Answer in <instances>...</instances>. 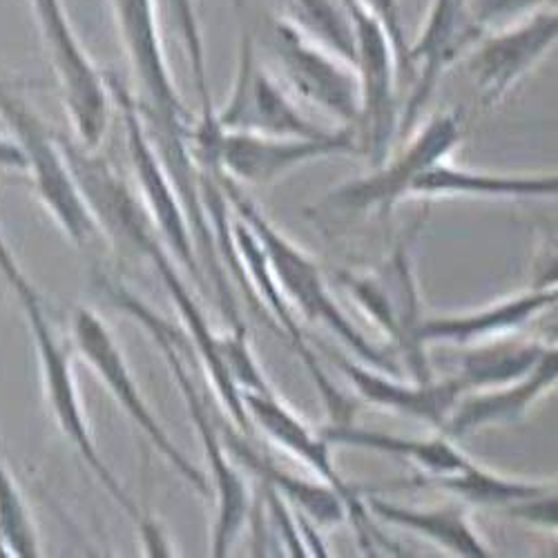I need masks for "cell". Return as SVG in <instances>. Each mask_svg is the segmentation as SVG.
Wrapping results in <instances>:
<instances>
[{"label": "cell", "mask_w": 558, "mask_h": 558, "mask_svg": "<svg viewBox=\"0 0 558 558\" xmlns=\"http://www.w3.org/2000/svg\"><path fill=\"white\" fill-rule=\"evenodd\" d=\"M0 272L5 275V279L10 282L12 291L16 293V298L27 315V324L32 329L38 360H40L45 398H48V402H50V409L57 417L63 436L76 447V451L81 453V458L85 460L92 474L99 478V483L110 492V496L119 502V507L138 525V530H142L146 525L142 511H138V507L125 494L121 483L114 478L106 460L101 458L95 440H92V436H89V427L85 421L83 404H81L76 380H74L70 353H68L65 344L57 338L36 289L29 284V279L25 277V272L21 270L12 251L8 248L3 232H0Z\"/></svg>", "instance_id": "6da1fadb"}, {"label": "cell", "mask_w": 558, "mask_h": 558, "mask_svg": "<svg viewBox=\"0 0 558 558\" xmlns=\"http://www.w3.org/2000/svg\"><path fill=\"white\" fill-rule=\"evenodd\" d=\"M215 177L221 185L226 199L235 208L238 217L246 221V226L255 232L259 240V246L266 257V266L275 279L277 289L282 291L289 302L298 304V308L306 315L311 322H324L327 327L342 338V342L355 351L366 364L380 368L387 376L400 378V368L383 355L374 344H368L353 324L344 317V313L338 308L333 298L329 295L327 287H324V279L319 275V266H315L313 259H308L298 246H293L287 238L279 235V232L264 219V215L255 208V204L244 197V193L238 189L235 179H230L219 170L215 163Z\"/></svg>", "instance_id": "7a4b0ae2"}, {"label": "cell", "mask_w": 558, "mask_h": 558, "mask_svg": "<svg viewBox=\"0 0 558 558\" xmlns=\"http://www.w3.org/2000/svg\"><path fill=\"white\" fill-rule=\"evenodd\" d=\"M123 50L142 95L134 99L138 114L157 132L159 159L174 161L191 155L193 121L172 83L157 25L155 0H112Z\"/></svg>", "instance_id": "3957f363"}, {"label": "cell", "mask_w": 558, "mask_h": 558, "mask_svg": "<svg viewBox=\"0 0 558 558\" xmlns=\"http://www.w3.org/2000/svg\"><path fill=\"white\" fill-rule=\"evenodd\" d=\"M99 289L110 298V302L130 313L132 317H136L138 324H144L148 329V333L155 338L157 347L161 349L172 376L181 389V396L185 400V407H189L193 421L202 434V442L206 449V458L213 468L215 481H217V496H219V519H217V527H215V543H213V554L215 556H226V551L230 549L232 541L238 538V532L242 530L246 514H248V492L244 481L240 478V474L235 472V468L230 464L228 458V449L223 447V442H219L217 438V429L210 421V411L204 407L195 383L191 378L189 371L183 366L181 353H179V344L174 338V329L170 324L159 317L142 298L134 295L130 289H125L119 282H112L108 277H99Z\"/></svg>", "instance_id": "277c9868"}, {"label": "cell", "mask_w": 558, "mask_h": 558, "mask_svg": "<svg viewBox=\"0 0 558 558\" xmlns=\"http://www.w3.org/2000/svg\"><path fill=\"white\" fill-rule=\"evenodd\" d=\"M189 146L193 159H215L223 174L248 183H268L311 159L357 153L351 125L322 138L272 136L221 130L213 112H204L193 125Z\"/></svg>", "instance_id": "5b68a950"}, {"label": "cell", "mask_w": 558, "mask_h": 558, "mask_svg": "<svg viewBox=\"0 0 558 558\" xmlns=\"http://www.w3.org/2000/svg\"><path fill=\"white\" fill-rule=\"evenodd\" d=\"M0 117L16 134L19 146L27 157V172L34 174L38 197L54 215L65 235L78 246L95 242L101 228L81 195L59 144V134L45 125L5 81H0Z\"/></svg>", "instance_id": "8992f818"}, {"label": "cell", "mask_w": 558, "mask_h": 558, "mask_svg": "<svg viewBox=\"0 0 558 558\" xmlns=\"http://www.w3.org/2000/svg\"><path fill=\"white\" fill-rule=\"evenodd\" d=\"M29 5L76 136L85 150H97L108 125V78L81 45L63 0H29Z\"/></svg>", "instance_id": "52a82bcc"}, {"label": "cell", "mask_w": 558, "mask_h": 558, "mask_svg": "<svg viewBox=\"0 0 558 558\" xmlns=\"http://www.w3.org/2000/svg\"><path fill=\"white\" fill-rule=\"evenodd\" d=\"M275 52L295 95L347 125L360 123L362 85L355 65L322 48L293 21H275Z\"/></svg>", "instance_id": "ba28073f"}, {"label": "cell", "mask_w": 558, "mask_h": 558, "mask_svg": "<svg viewBox=\"0 0 558 558\" xmlns=\"http://www.w3.org/2000/svg\"><path fill=\"white\" fill-rule=\"evenodd\" d=\"M409 248L411 246L400 244L376 275L340 272V279L357 304L400 347L409 362L411 378L415 383H429L432 374L425 357V344L417 340V327L423 319L421 306H417L415 270Z\"/></svg>", "instance_id": "9c48e42d"}, {"label": "cell", "mask_w": 558, "mask_h": 558, "mask_svg": "<svg viewBox=\"0 0 558 558\" xmlns=\"http://www.w3.org/2000/svg\"><path fill=\"white\" fill-rule=\"evenodd\" d=\"M242 402L251 417V425H257L279 447H284L295 458L304 460L308 468L340 496V500L344 502V509H347V517L351 519V523L357 532L360 545L368 554H376L378 545L391 549V554H400V549L391 541H387L374 527V523H371L368 509H366L362 496L357 494V489L351 487L349 483H344L340 478V474L336 472L327 438L315 436L287 404H282L272 396V391H268V393L242 391Z\"/></svg>", "instance_id": "30bf717a"}, {"label": "cell", "mask_w": 558, "mask_h": 558, "mask_svg": "<svg viewBox=\"0 0 558 558\" xmlns=\"http://www.w3.org/2000/svg\"><path fill=\"white\" fill-rule=\"evenodd\" d=\"M72 331H74L76 349L85 355V360L92 366H95L99 378L106 383V387L110 389L114 400L132 417V423L146 434V438L170 460L172 468L185 481H189L195 489H199L202 494H210L206 476L195 468L193 462H189V458H185L177 449V445H172V440L159 425L155 413L146 404L142 391H138L136 380L130 374L128 362H125L119 344L114 342L110 329L101 322V317L89 308H76Z\"/></svg>", "instance_id": "8fae6325"}, {"label": "cell", "mask_w": 558, "mask_h": 558, "mask_svg": "<svg viewBox=\"0 0 558 558\" xmlns=\"http://www.w3.org/2000/svg\"><path fill=\"white\" fill-rule=\"evenodd\" d=\"M106 78H108L110 97L117 101V106L123 112L125 132H128V148H130V157H132L138 183H142V189H144V197H146V204L150 210L148 215L153 217L155 226L161 232L163 242L172 248V253L177 255L181 266H185V270L191 272V277L197 279L199 289L206 291L208 279L197 259L191 223H189V219H185L183 206H181V202L172 189V183L157 157L155 146L150 144V138L144 128V119L136 110L134 97L128 89H123V85L114 76L106 74Z\"/></svg>", "instance_id": "7c38bea8"}, {"label": "cell", "mask_w": 558, "mask_h": 558, "mask_svg": "<svg viewBox=\"0 0 558 558\" xmlns=\"http://www.w3.org/2000/svg\"><path fill=\"white\" fill-rule=\"evenodd\" d=\"M344 10L355 29V70L362 85L360 125L364 128L371 163L383 168L398 128L393 95L396 57L387 32L362 8L360 0H353Z\"/></svg>", "instance_id": "4fadbf2b"}, {"label": "cell", "mask_w": 558, "mask_h": 558, "mask_svg": "<svg viewBox=\"0 0 558 558\" xmlns=\"http://www.w3.org/2000/svg\"><path fill=\"white\" fill-rule=\"evenodd\" d=\"M481 36L485 32L474 23L468 0H434L421 36L409 45L407 52V65L409 74H415V87L398 119L400 138L407 136L429 104L445 68L476 45Z\"/></svg>", "instance_id": "5bb4252c"}, {"label": "cell", "mask_w": 558, "mask_h": 558, "mask_svg": "<svg viewBox=\"0 0 558 558\" xmlns=\"http://www.w3.org/2000/svg\"><path fill=\"white\" fill-rule=\"evenodd\" d=\"M215 119L221 130L300 138H322L329 134L302 117V112L289 101L287 92L259 68L248 34L242 36L238 78L230 101L219 114H215Z\"/></svg>", "instance_id": "9a60e30c"}, {"label": "cell", "mask_w": 558, "mask_h": 558, "mask_svg": "<svg viewBox=\"0 0 558 558\" xmlns=\"http://www.w3.org/2000/svg\"><path fill=\"white\" fill-rule=\"evenodd\" d=\"M558 34L556 12H536L519 25L485 34L470 57L478 99L485 108L496 106L554 45Z\"/></svg>", "instance_id": "2e32d148"}, {"label": "cell", "mask_w": 558, "mask_h": 558, "mask_svg": "<svg viewBox=\"0 0 558 558\" xmlns=\"http://www.w3.org/2000/svg\"><path fill=\"white\" fill-rule=\"evenodd\" d=\"M464 117L460 112H445L434 117L411 146L391 163L378 168L376 177L351 181L331 195L344 208H378L383 215L391 210L402 197H407L409 183L425 168L442 161L460 142Z\"/></svg>", "instance_id": "e0dca14e"}, {"label": "cell", "mask_w": 558, "mask_h": 558, "mask_svg": "<svg viewBox=\"0 0 558 558\" xmlns=\"http://www.w3.org/2000/svg\"><path fill=\"white\" fill-rule=\"evenodd\" d=\"M331 360L342 368V374L351 380V385L366 402L413 415L417 421H425L436 429L445 427L458 398L468 393V387L462 385L458 376H451L442 383L413 380V385H404L396 376L387 378L374 374V371H368L362 364H355L338 353H331Z\"/></svg>", "instance_id": "ac0fdd59"}, {"label": "cell", "mask_w": 558, "mask_h": 558, "mask_svg": "<svg viewBox=\"0 0 558 558\" xmlns=\"http://www.w3.org/2000/svg\"><path fill=\"white\" fill-rule=\"evenodd\" d=\"M558 378V355L554 349L538 360V364L527 376L502 385L498 391L478 393L470 398H458L445 427L440 429L449 438H462L485 425L514 423L527 411V407L538 400Z\"/></svg>", "instance_id": "d6986e66"}, {"label": "cell", "mask_w": 558, "mask_h": 558, "mask_svg": "<svg viewBox=\"0 0 558 558\" xmlns=\"http://www.w3.org/2000/svg\"><path fill=\"white\" fill-rule=\"evenodd\" d=\"M556 289L532 291L519 298L505 300L494 304L485 311L460 315V317H434L425 319L417 327V340L423 344L429 342H453V344H468L478 338L492 333H507L511 329H519L530 322V317L538 315L541 311L556 304Z\"/></svg>", "instance_id": "ffe728a7"}, {"label": "cell", "mask_w": 558, "mask_h": 558, "mask_svg": "<svg viewBox=\"0 0 558 558\" xmlns=\"http://www.w3.org/2000/svg\"><path fill=\"white\" fill-rule=\"evenodd\" d=\"M366 509L376 519L411 530L421 534L440 547H447L449 551L458 556H470V558H485L489 556V549L481 543L474 527L470 525L468 509L462 505H447L436 509H415V507H402L393 505L385 498L371 496L364 500Z\"/></svg>", "instance_id": "44dd1931"}, {"label": "cell", "mask_w": 558, "mask_h": 558, "mask_svg": "<svg viewBox=\"0 0 558 558\" xmlns=\"http://www.w3.org/2000/svg\"><path fill=\"white\" fill-rule=\"evenodd\" d=\"M556 177H505L458 170L442 161L425 168L409 183L407 195H481V197H554Z\"/></svg>", "instance_id": "7402d4cb"}, {"label": "cell", "mask_w": 558, "mask_h": 558, "mask_svg": "<svg viewBox=\"0 0 558 558\" xmlns=\"http://www.w3.org/2000/svg\"><path fill=\"white\" fill-rule=\"evenodd\" d=\"M322 436L329 442H340L349 447L374 449L380 453L409 458L421 464V468H425L429 474H458L472 464V460L462 451H458L447 438L413 440V438H400V436H389L380 432H368L362 427H351L344 423L324 429Z\"/></svg>", "instance_id": "603a6c76"}, {"label": "cell", "mask_w": 558, "mask_h": 558, "mask_svg": "<svg viewBox=\"0 0 558 558\" xmlns=\"http://www.w3.org/2000/svg\"><path fill=\"white\" fill-rule=\"evenodd\" d=\"M223 447L235 456L240 462H244L246 468L266 485H272L279 494L289 496L295 500L308 517H313L322 525H333L342 523L347 519V509L340 496L324 485H313L308 481H300L287 472H282L270 460L259 456L253 447L244 442V438L238 436H226Z\"/></svg>", "instance_id": "cb8c5ba5"}, {"label": "cell", "mask_w": 558, "mask_h": 558, "mask_svg": "<svg viewBox=\"0 0 558 558\" xmlns=\"http://www.w3.org/2000/svg\"><path fill=\"white\" fill-rule=\"evenodd\" d=\"M402 487H436V489L451 492L474 505H500V507H509L514 502L547 494V485L509 481L487 470H481L474 462L468 470H462L458 474L415 476L413 481L402 483Z\"/></svg>", "instance_id": "d4e9b609"}, {"label": "cell", "mask_w": 558, "mask_h": 558, "mask_svg": "<svg viewBox=\"0 0 558 558\" xmlns=\"http://www.w3.org/2000/svg\"><path fill=\"white\" fill-rule=\"evenodd\" d=\"M545 353L547 349L541 344H496L476 349L462 357L456 376L468 391L502 387L527 376Z\"/></svg>", "instance_id": "484cf974"}, {"label": "cell", "mask_w": 558, "mask_h": 558, "mask_svg": "<svg viewBox=\"0 0 558 558\" xmlns=\"http://www.w3.org/2000/svg\"><path fill=\"white\" fill-rule=\"evenodd\" d=\"M293 3L298 16L293 23L322 48L355 65V29L344 5L340 8L336 0H293Z\"/></svg>", "instance_id": "4316f807"}, {"label": "cell", "mask_w": 558, "mask_h": 558, "mask_svg": "<svg viewBox=\"0 0 558 558\" xmlns=\"http://www.w3.org/2000/svg\"><path fill=\"white\" fill-rule=\"evenodd\" d=\"M38 556L36 530L21 489L0 458V556Z\"/></svg>", "instance_id": "83f0119b"}, {"label": "cell", "mask_w": 558, "mask_h": 558, "mask_svg": "<svg viewBox=\"0 0 558 558\" xmlns=\"http://www.w3.org/2000/svg\"><path fill=\"white\" fill-rule=\"evenodd\" d=\"M174 27L181 34L183 48L189 52L191 59V68H193V78L195 85L199 89L202 97V110L210 112V97H208V78H206V57H204V38H202V29H199V21H197V12H195V0H163Z\"/></svg>", "instance_id": "f1b7e54d"}, {"label": "cell", "mask_w": 558, "mask_h": 558, "mask_svg": "<svg viewBox=\"0 0 558 558\" xmlns=\"http://www.w3.org/2000/svg\"><path fill=\"white\" fill-rule=\"evenodd\" d=\"M362 8L374 16L383 29L389 36V43L393 48V57H396V65L409 74V65H407V52L409 45L404 38V29H402V19H400V3L398 0H360Z\"/></svg>", "instance_id": "f546056e"}, {"label": "cell", "mask_w": 558, "mask_h": 558, "mask_svg": "<svg viewBox=\"0 0 558 558\" xmlns=\"http://www.w3.org/2000/svg\"><path fill=\"white\" fill-rule=\"evenodd\" d=\"M543 0H474L470 3V14L474 23L487 34V29L507 16H519L525 10L536 8Z\"/></svg>", "instance_id": "4dcf8cb0"}, {"label": "cell", "mask_w": 558, "mask_h": 558, "mask_svg": "<svg viewBox=\"0 0 558 558\" xmlns=\"http://www.w3.org/2000/svg\"><path fill=\"white\" fill-rule=\"evenodd\" d=\"M509 514L514 519H525L530 523H541L545 527H556V498L554 496H536L521 502L509 505Z\"/></svg>", "instance_id": "1f68e13d"}, {"label": "cell", "mask_w": 558, "mask_h": 558, "mask_svg": "<svg viewBox=\"0 0 558 558\" xmlns=\"http://www.w3.org/2000/svg\"><path fill=\"white\" fill-rule=\"evenodd\" d=\"M0 170H27V157L19 142L0 136Z\"/></svg>", "instance_id": "d6a6232c"}, {"label": "cell", "mask_w": 558, "mask_h": 558, "mask_svg": "<svg viewBox=\"0 0 558 558\" xmlns=\"http://www.w3.org/2000/svg\"><path fill=\"white\" fill-rule=\"evenodd\" d=\"M340 3H342V5H344V8H347V5H349V3H353V0H340Z\"/></svg>", "instance_id": "836d02e7"}]
</instances>
